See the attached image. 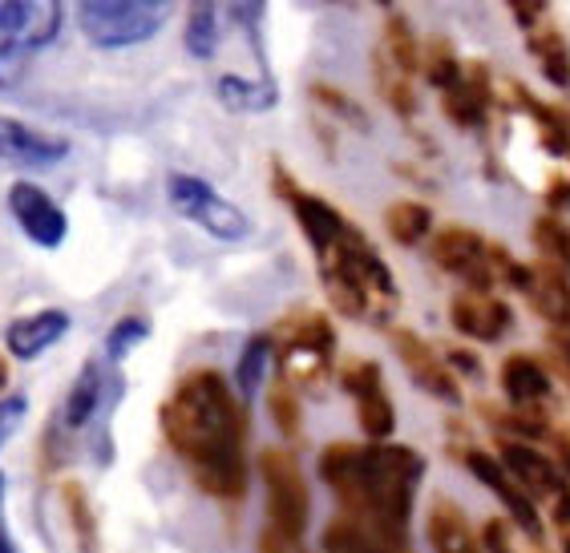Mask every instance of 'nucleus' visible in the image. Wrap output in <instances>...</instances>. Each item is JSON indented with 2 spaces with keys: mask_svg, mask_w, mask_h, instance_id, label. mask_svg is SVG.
I'll use <instances>...</instances> for the list:
<instances>
[{
  "mask_svg": "<svg viewBox=\"0 0 570 553\" xmlns=\"http://www.w3.org/2000/svg\"><path fill=\"white\" fill-rule=\"evenodd\" d=\"M166 445L190 468L203 493L235 501L247 493V404L215 368H195L166 396L163 413Z\"/></svg>",
  "mask_w": 570,
  "mask_h": 553,
  "instance_id": "1",
  "label": "nucleus"
},
{
  "mask_svg": "<svg viewBox=\"0 0 570 553\" xmlns=\"http://www.w3.org/2000/svg\"><path fill=\"white\" fill-rule=\"evenodd\" d=\"M421 473H425V461L417 448L389 445V441H373V445L336 441L320 453V477L341 501V517H352L389 542H405Z\"/></svg>",
  "mask_w": 570,
  "mask_h": 553,
  "instance_id": "2",
  "label": "nucleus"
},
{
  "mask_svg": "<svg viewBox=\"0 0 570 553\" xmlns=\"http://www.w3.org/2000/svg\"><path fill=\"white\" fill-rule=\"evenodd\" d=\"M316 267L332 307L341 315L361 319V324H384L393 315L396 279L389 271V263L381 259V250L368 243V235L352 218L336 235V243H328L316 255Z\"/></svg>",
  "mask_w": 570,
  "mask_h": 553,
  "instance_id": "3",
  "label": "nucleus"
},
{
  "mask_svg": "<svg viewBox=\"0 0 570 553\" xmlns=\"http://www.w3.org/2000/svg\"><path fill=\"white\" fill-rule=\"evenodd\" d=\"M61 0H0V89H12L29 61L61 37Z\"/></svg>",
  "mask_w": 570,
  "mask_h": 553,
  "instance_id": "4",
  "label": "nucleus"
},
{
  "mask_svg": "<svg viewBox=\"0 0 570 553\" xmlns=\"http://www.w3.org/2000/svg\"><path fill=\"white\" fill-rule=\"evenodd\" d=\"M275 339V359H279V376L292 381L296 388L320 392V384L328 381L332 356H336V327L328 315L320 312H296L279 319L272 332Z\"/></svg>",
  "mask_w": 570,
  "mask_h": 553,
  "instance_id": "5",
  "label": "nucleus"
},
{
  "mask_svg": "<svg viewBox=\"0 0 570 553\" xmlns=\"http://www.w3.org/2000/svg\"><path fill=\"white\" fill-rule=\"evenodd\" d=\"M175 0H81L77 24L98 49H134L166 29Z\"/></svg>",
  "mask_w": 570,
  "mask_h": 553,
  "instance_id": "6",
  "label": "nucleus"
},
{
  "mask_svg": "<svg viewBox=\"0 0 570 553\" xmlns=\"http://www.w3.org/2000/svg\"><path fill=\"white\" fill-rule=\"evenodd\" d=\"M166 198L178 215L195 223L203 235L219 243H243L252 239V218L247 210H239L227 195H219L210 182L195 178V174H170L166 178Z\"/></svg>",
  "mask_w": 570,
  "mask_h": 553,
  "instance_id": "7",
  "label": "nucleus"
},
{
  "mask_svg": "<svg viewBox=\"0 0 570 553\" xmlns=\"http://www.w3.org/2000/svg\"><path fill=\"white\" fill-rule=\"evenodd\" d=\"M259 481L267 488V517L279 533L304 542L307 513H312V493H307V477L299 468L292 448H264L259 453Z\"/></svg>",
  "mask_w": 570,
  "mask_h": 553,
  "instance_id": "8",
  "label": "nucleus"
},
{
  "mask_svg": "<svg viewBox=\"0 0 570 553\" xmlns=\"http://www.w3.org/2000/svg\"><path fill=\"white\" fill-rule=\"evenodd\" d=\"M498 461L510 468V477L527 488L538 505H547L550 517L559 521V530H570V477L547 453H538L527 441H502Z\"/></svg>",
  "mask_w": 570,
  "mask_h": 553,
  "instance_id": "9",
  "label": "nucleus"
},
{
  "mask_svg": "<svg viewBox=\"0 0 570 553\" xmlns=\"http://www.w3.org/2000/svg\"><path fill=\"white\" fill-rule=\"evenodd\" d=\"M341 388L352 396L356 404V421H361L364 436L368 441H389L396 428V408L384 392V376L373 359L352 356L341 364Z\"/></svg>",
  "mask_w": 570,
  "mask_h": 553,
  "instance_id": "10",
  "label": "nucleus"
},
{
  "mask_svg": "<svg viewBox=\"0 0 570 553\" xmlns=\"http://www.w3.org/2000/svg\"><path fill=\"white\" fill-rule=\"evenodd\" d=\"M441 271L458 275L473 292H494V263H490V243L470 227H441L429 247Z\"/></svg>",
  "mask_w": 570,
  "mask_h": 553,
  "instance_id": "11",
  "label": "nucleus"
},
{
  "mask_svg": "<svg viewBox=\"0 0 570 553\" xmlns=\"http://www.w3.org/2000/svg\"><path fill=\"white\" fill-rule=\"evenodd\" d=\"M389 339H393V352L401 356V364H405V372L413 376V384L421 392H429L433 401L461 404L458 372L445 364V356H441L438 347L429 344V339H421L417 332H409V327H393Z\"/></svg>",
  "mask_w": 570,
  "mask_h": 553,
  "instance_id": "12",
  "label": "nucleus"
},
{
  "mask_svg": "<svg viewBox=\"0 0 570 553\" xmlns=\"http://www.w3.org/2000/svg\"><path fill=\"white\" fill-rule=\"evenodd\" d=\"M461 461H465V468H470L473 477L482 481V485L490 488L498 501H502L505 513H510V521H514L518 530L527 533L530 542H542V517H538V501L530 497L527 488L518 485L514 477H510V468H505L498 456L482 453V448H461Z\"/></svg>",
  "mask_w": 570,
  "mask_h": 553,
  "instance_id": "13",
  "label": "nucleus"
},
{
  "mask_svg": "<svg viewBox=\"0 0 570 553\" xmlns=\"http://www.w3.org/2000/svg\"><path fill=\"white\" fill-rule=\"evenodd\" d=\"M9 210L17 218V227L24 230V239L41 250H57L69 235V215L61 210L49 190L37 182H12L9 190Z\"/></svg>",
  "mask_w": 570,
  "mask_h": 553,
  "instance_id": "14",
  "label": "nucleus"
},
{
  "mask_svg": "<svg viewBox=\"0 0 570 553\" xmlns=\"http://www.w3.org/2000/svg\"><path fill=\"white\" fill-rule=\"evenodd\" d=\"M69 141L57 134H45L29 121L0 118V166L12 170H49V166L66 162Z\"/></svg>",
  "mask_w": 570,
  "mask_h": 553,
  "instance_id": "15",
  "label": "nucleus"
},
{
  "mask_svg": "<svg viewBox=\"0 0 570 553\" xmlns=\"http://www.w3.org/2000/svg\"><path fill=\"white\" fill-rule=\"evenodd\" d=\"M450 319L461 336L478 339V344H498L510 332L514 315H510L505 299H498L494 292H473V287H465L461 295H453Z\"/></svg>",
  "mask_w": 570,
  "mask_h": 553,
  "instance_id": "16",
  "label": "nucleus"
},
{
  "mask_svg": "<svg viewBox=\"0 0 570 553\" xmlns=\"http://www.w3.org/2000/svg\"><path fill=\"white\" fill-rule=\"evenodd\" d=\"M66 332H69V312H61V307H45V312L12 319L9 332H4V347H9L12 359L29 364V359L45 356L53 344H61Z\"/></svg>",
  "mask_w": 570,
  "mask_h": 553,
  "instance_id": "17",
  "label": "nucleus"
},
{
  "mask_svg": "<svg viewBox=\"0 0 570 553\" xmlns=\"http://www.w3.org/2000/svg\"><path fill=\"white\" fill-rule=\"evenodd\" d=\"M494 106V89H490V73L485 66H473L461 73L458 86H450L441 93V109L458 130H482Z\"/></svg>",
  "mask_w": 570,
  "mask_h": 553,
  "instance_id": "18",
  "label": "nucleus"
},
{
  "mask_svg": "<svg viewBox=\"0 0 570 553\" xmlns=\"http://www.w3.org/2000/svg\"><path fill=\"white\" fill-rule=\"evenodd\" d=\"M522 295L530 299L534 315H542L550 327H570V279L559 263H534Z\"/></svg>",
  "mask_w": 570,
  "mask_h": 553,
  "instance_id": "19",
  "label": "nucleus"
},
{
  "mask_svg": "<svg viewBox=\"0 0 570 553\" xmlns=\"http://www.w3.org/2000/svg\"><path fill=\"white\" fill-rule=\"evenodd\" d=\"M550 372L542 359L527 356V352H514V356L502 359V392L514 408H542L550 401Z\"/></svg>",
  "mask_w": 570,
  "mask_h": 553,
  "instance_id": "20",
  "label": "nucleus"
},
{
  "mask_svg": "<svg viewBox=\"0 0 570 553\" xmlns=\"http://www.w3.org/2000/svg\"><path fill=\"white\" fill-rule=\"evenodd\" d=\"M110 376H106V368H101L98 359H89L86 368L77 372L73 388H69L66 404H61V424H66L69 433H81V428H89V421L101 413V404H106V396H110Z\"/></svg>",
  "mask_w": 570,
  "mask_h": 553,
  "instance_id": "21",
  "label": "nucleus"
},
{
  "mask_svg": "<svg viewBox=\"0 0 570 553\" xmlns=\"http://www.w3.org/2000/svg\"><path fill=\"white\" fill-rule=\"evenodd\" d=\"M429 545L433 553H485L482 533H473L470 517L461 513V505L453 501H438L429 510Z\"/></svg>",
  "mask_w": 570,
  "mask_h": 553,
  "instance_id": "22",
  "label": "nucleus"
},
{
  "mask_svg": "<svg viewBox=\"0 0 570 553\" xmlns=\"http://www.w3.org/2000/svg\"><path fill=\"white\" fill-rule=\"evenodd\" d=\"M215 93L230 113H267V109L279 106V86L272 77H239V73H223L215 81Z\"/></svg>",
  "mask_w": 570,
  "mask_h": 553,
  "instance_id": "23",
  "label": "nucleus"
},
{
  "mask_svg": "<svg viewBox=\"0 0 570 553\" xmlns=\"http://www.w3.org/2000/svg\"><path fill=\"white\" fill-rule=\"evenodd\" d=\"M324 553H409L405 542H389L381 533L364 530L352 517H336L324 530Z\"/></svg>",
  "mask_w": 570,
  "mask_h": 553,
  "instance_id": "24",
  "label": "nucleus"
},
{
  "mask_svg": "<svg viewBox=\"0 0 570 553\" xmlns=\"http://www.w3.org/2000/svg\"><path fill=\"white\" fill-rule=\"evenodd\" d=\"M384 230L396 247H417L433 235V210L417 198H401L393 207L384 210Z\"/></svg>",
  "mask_w": 570,
  "mask_h": 553,
  "instance_id": "25",
  "label": "nucleus"
},
{
  "mask_svg": "<svg viewBox=\"0 0 570 553\" xmlns=\"http://www.w3.org/2000/svg\"><path fill=\"white\" fill-rule=\"evenodd\" d=\"M272 359H275L272 332H259V336H252L243 344L239 364H235V392L243 396V404H252L255 392L264 388V376H267V368H272Z\"/></svg>",
  "mask_w": 570,
  "mask_h": 553,
  "instance_id": "26",
  "label": "nucleus"
},
{
  "mask_svg": "<svg viewBox=\"0 0 570 553\" xmlns=\"http://www.w3.org/2000/svg\"><path fill=\"white\" fill-rule=\"evenodd\" d=\"M527 49H530V57L538 61V69H542V77H547L550 86L570 89V45L559 29H542V24H538L534 33H530Z\"/></svg>",
  "mask_w": 570,
  "mask_h": 553,
  "instance_id": "27",
  "label": "nucleus"
},
{
  "mask_svg": "<svg viewBox=\"0 0 570 553\" xmlns=\"http://www.w3.org/2000/svg\"><path fill=\"white\" fill-rule=\"evenodd\" d=\"M219 0H190L187 9V53L195 61H210L219 53Z\"/></svg>",
  "mask_w": 570,
  "mask_h": 553,
  "instance_id": "28",
  "label": "nucleus"
},
{
  "mask_svg": "<svg viewBox=\"0 0 570 553\" xmlns=\"http://www.w3.org/2000/svg\"><path fill=\"white\" fill-rule=\"evenodd\" d=\"M373 81L376 93L384 98V106L393 109L396 118H413L417 113V93H413V77L401 73V69L389 61V57L376 49L373 53Z\"/></svg>",
  "mask_w": 570,
  "mask_h": 553,
  "instance_id": "29",
  "label": "nucleus"
},
{
  "mask_svg": "<svg viewBox=\"0 0 570 553\" xmlns=\"http://www.w3.org/2000/svg\"><path fill=\"white\" fill-rule=\"evenodd\" d=\"M514 98L522 101V109L534 118L538 134H542V146H547L554 158H570V118L567 113L547 106V101H534L522 86H514Z\"/></svg>",
  "mask_w": 570,
  "mask_h": 553,
  "instance_id": "30",
  "label": "nucleus"
},
{
  "mask_svg": "<svg viewBox=\"0 0 570 553\" xmlns=\"http://www.w3.org/2000/svg\"><path fill=\"white\" fill-rule=\"evenodd\" d=\"M61 510H66L69 525H73V537L77 545H81V553H98V517H94V501H89V493L77 481H66L61 485Z\"/></svg>",
  "mask_w": 570,
  "mask_h": 553,
  "instance_id": "31",
  "label": "nucleus"
},
{
  "mask_svg": "<svg viewBox=\"0 0 570 553\" xmlns=\"http://www.w3.org/2000/svg\"><path fill=\"white\" fill-rule=\"evenodd\" d=\"M381 53L409 77L421 69V41H417V33H413V24H409L405 17H396V12H393V17L384 21Z\"/></svg>",
  "mask_w": 570,
  "mask_h": 553,
  "instance_id": "32",
  "label": "nucleus"
},
{
  "mask_svg": "<svg viewBox=\"0 0 570 553\" xmlns=\"http://www.w3.org/2000/svg\"><path fill=\"white\" fill-rule=\"evenodd\" d=\"M421 73H425L429 86L445 93V89L461 81L465 66L458 61V53H453V45L445 37H429V41H421Z\"/></svg>",
  "mask_w": 570,
  "mask_h": 553,
  "instance_id": "33",
  "label": "nucleus"
},
{
  "mask_svg": "<svg viewBox=\"0 0 570 553\" xmlns=\"http://www.w3.org/2000/svg\"><path fill=\"white\" fill-rule=\"evenodd\" d=\"M530 239H534L538 255L547 263H559L562 271L570 267V227L559 215H538L534 227H530Z\"/></svg>",
  "mask_w": 570,
  "mask_h": 553,
  "instance_id": "34",
  "label": "nucleus"
},
{
  "mask_svg": "<svg viewBox=\"0 0 570 553\" xmlns=\"http://www.w3.org/2000/svg\"><path fill=\"white\" fill-rule=\"evenodd\" d=\"M230 12H235V24L243 29L252 53L259 57V66L267 73V0H230Z\"/></svg>",
  "mask_w": 570,
  "mask_h": 553,
  "instance_id": "35",
  "label": "nucleus"
},
{
  "mask_svg": "<svg viewBox=\"0 0 570 553\" xmlns=\"http://www.w3.org/2000/svg\"><path fill=\"white\" fill-rule=\"evenodd\" d=\"M267 408H272V421L275 428L287 436V441H296L299 436V388L292 381H275V388L267 392Z\"/></svg>",
  "mask_w": 570,
  "mask_h": 553,
  "instance_id": "36",
  "label": "nucleus"
},
{
  "mask_svg": "<svg viewBox=\"0 0 570 553\" xmlns=\"http://www.w3.org/2000/svg\"><path fill=\"white\" fill-rule=\"evenodd\" d=\"M312 101L328 109L332 118H341L344 126H352V130H361V134L368 130V113H364V106H356V98H348L344 89L316 81V86H312Z\"/></svg>",
  "mask_w": 570,
  "mask_h": 553,
  "instance_id": "37",
  "label": "nucleus"
},
{
  "mask_svg": "<svg viewBox=\"0 0 570 553\" xmlns=\"http://www.w3.org/2000/svg\"><path fill=\"white\" fill-rule=\"evenodd\" d=\"M150 339V324H146L142 315H126V319H118V324L110 327V336H106V356L118 364V359H126L138 344H146Z\"/></svg>",
  "mask_w": 570,
  "mask_h": 553,
  "instance_id": "38",
  "label": "nucleus"
},
{
  "mask_svg": "<svg viewBox=\"0 0 570 553\" xmlns=\"http://www.w3.org/2000/svg\"><path fill=\"white\" fill-rule=\"evenodd\" d=\"M24 413H29V401H24V396H0V445L21 428Z\"/></svg>",
  "mask_w": 570,
  "mask_h": 553,
  "instance_id": "39",
  "label": "nucleus"
},
{
  "mask_svg": "<svg viewBox=\"0 0 570 553\" xmlns=\"http://www.w3.org/2000/svg\"><path fill=\"white\" fill-rule=\"evenodd\" d=\"M505 9H510V17H514L518 29L534 33L538 21L547 17V0H505Z\"/></svg>",
  "mask_w": 570,
  "mask_h": 553,
  "instance_id": "40",
  "label": "nucleus"
},
{
  "mask_svg": "<svg viewBox=\"0 0 570 553\" xmlns=\"http://www.w3.org/2000/svg\"><path fill=\"white\" fill-rule=\"evenodd\" d=\"M259 553H304V542H296V537L279 533L275 525H267V530L259 533Z\"/></svg>",
  "mask_w": 570,
  "mask_h": 553,
  "instance_id": "41",
  "label": "nucleus"
},
{
  "mask_svg": "<svg viewBox=\"0 0 570 553\" xmlns=\"http://www.w3.org/2000/svg\"><path fill=\"white\" fill-rule=\"evenodd\" d=\"M547 207L550 215H562V210H570V174H554L547 182Z\"/></svg>",
  "mask_w": 570,
  "mask_h": 553,
  "instance_id": "42",
  "label": "nucleus"
},
{
  "mask_svg": "<svg viewBox=\"0 0 570 553\" xmlns=\"http://www.w3.org/2000/svg\"><path fill=\"white\" fill-rule=\"evenodd\" d=\"M482 542H485V553H518L514 545H510V530H505V521H490L482 530Z\"/></svg>",
  "mask_w": 570,
  "mask_h": 553,
  "instance_id": "43",
  "label": "nucleus"
},
{
  "mask_svg": "<svg viewBox=\"0 0 570 553\" xmlns=\"http://www.w3.org/2000/svg\"><path fill=\"white\" fill-rule=\"evenodd\" d=\"M445 364H450L453 372H461V376H482V359L470 356V352H461V347L445 352Z\"/></svg>",
  "mask_w": 570,
  "mask_h": 553,
  "instance_id": "44",
  "label": "nucleus"
},
{
  "mask_svg": "<svg viewBox=\"0 0 570 553\" xmlns=\"http://www.w3.org/2000/svg\"><path fill=\"white\" fill-rule=\"evenodd\" d=\"M4 388H9V359L0 356V392H4Z\"/></svg>",
  "mask_w": 570,
  "mask_h": 553,
  "instance_id": "45",
  "label": "nucleus"
},
{
  "mask_svg": "<svg viewBox=\"0 0 570 553\" xmlns=\"http://www.w3.org/2000/svg\"><path fill=\"white\" fill-rule=\"evenodd\" d=\"M559 372H562V381L570 384V356H562V352H559Z\"/></svg>",
  "mask_w": 570,
  "mask_h": 553,
  "instance_id": "46",
  "label": "nucleus"
},
{
  "mask_svg": "<svg viewBox=\"0 0 570 553\" xmlns=\"http://www.w3.org/2000/svg\"><path fill=\"white\" fill-rule=\"evenodd\" d=\"M0 553H17V550H12V542H9V533H4V525H0Z\"/></svg>",
  "mask_w": 570,
  "mask_h": 553,
  "instance_id": "47",
  "label": "nucleus"
},
{
  "mask_svg": "<svg viewBox=\"0 0 570 553\" xmlns=\"http://www.w3.org/2000/svg\"><path fill=\"white\" fill-rule=\"evenodd\" d=\"M562 553H570V530H562Z\"/></svg>",
  "mask_w": 570,
  "mask_h": 553,
  "instance_id": "48",
  "label": "nucleus"
},
{
  "mask_svg": "<svg viewBox=\"0 0 570 553\" xmlns=\"http://www.w3.org/2000/svg\"><path fill=\"white\" fill-rule=\"evenodd\" d=\"M559 352H562V356H570V336H567V339H559Z\"/></svg>",
  "mask_w": 570,
  "mask_h": 553,
  "instance_id": "49",
  "label": "nucleus"
},
{
  "mask_svg": "<svg viewBox=\"0 0 570 553\" xmlns=\"http://www.w3.org/2000/svg\"><path fill=\"white\" fill-rule=\"evenodd\" d=\"M0 501H4V473H0Z\"/></svg>",
  "mask_w": 570,
  "mask_h": 553,
  "instance_id": "50",
  "label": "nucleus"
},
{
  "mask_svg": "<svg viewBox=\"0 0 570 553\" xmlns=\"http://www.w3.org/2000/svg\"><path fill=\"white\" fill-rule=\"evenodd\" d=\"M376 4H384V9H389V4H393V0H376Z\"/></svg>",
  "mask_w": 570,
  "mask_h": 553,
  "instance_id": "51",
  "label": "nucleus"
}]
</instances>
